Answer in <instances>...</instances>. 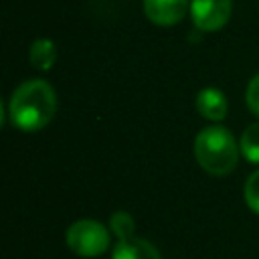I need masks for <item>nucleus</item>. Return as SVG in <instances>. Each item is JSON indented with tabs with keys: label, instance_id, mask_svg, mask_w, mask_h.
I'll return each mask as SVG.
<instances>
[{
	"label": "nucleus",
	"instance_id": "f257e3e1",
	"mask_svg": "<svg viewBox=\"0 0 259 259\" xmlns=\"http://www.w3.org/2000/svg\"><path fill=\"white\" fill-rule=\"evenodd\" d=\"M6 109V115L16 130L26 134L38 132L53 119L57 111L55 89L45 79H28L12 91Z\"/></svg>",
	"mask_w": 259,
	"mask_h": 259
},
{
	"label": "nucleus",
	"instance_id": "f03ea898",
	"mask_svg": "<svg viewBox=\"0 0 259 259\" xmlns=\"http://www.w3.org/2000/svg\"><path fill=\"white\" fill-rule=\"evenodd\" d=\"M198 166L212 176H227L237 168L239 162V142L225 125L202 127L192 146Z\"/></svg>",
	"mask_w": 259,
	"mask_h": 259
},
{
	"label": "nucleus",
	"instance_id": "7ed1b4c3",
	"mask_svg": "<svg viewBox=\"0 0 259 259\" xmlns=\"http://www.w3.org/2000/svg\"><path fill=\"white\" fill-rule=\"evenodd\" d=\"M65 243L79 257H97L109 249L111 231H109V227L101 225L99 221L79 219L67 229Z\"/></svg>",
	"mask_w": 259,
	"mask_h": 259
},
{
	"label": "nucleus",
	"instance_id": "20e7f679",
	"mask_svg": "<svg viewBox=\"0 0 259 259\" xmlns=\"http://www.w3.org/2000/svg\"><path fill=\"white\" fill-rule=\"evenodd\" d=\"M233 2L231 0H190V18L192 24L202 32L221 30L231 18Z\"/></svg>",
	"mask_w": 259,
	"mask_h": 259
},
{
	"label": "nucleus",
	"instance_id": "39448f33",
	"mask_svg": "<svg viewBox=\"0 0 259 259\" xmlns=\"http://www.w3.org/2000/svg\"><path fill=\"white\" fill-rule=\"evenodd\" d=\"M142 8L150 22L158 26H174L190 10V0H144Z\"/></svg>",
	"mask_w": 259,
	"mask_h": 259
},
{
	"label": "nucleus",
	"instance_id": "423d86ee",
	"mask_svg": "<svg viewBox=\"0 0 259 259\" xmlns=\"http://www.w3.org/2000/svg\"><path fill=\"white\" fill-rule=\"evenodd\" d=\"M194 105H196V111L208 119V121H221L225 119L227 115V109H229V103H227V97L221 89L217 87H204L196 93V99H194Z\"/></svg>",
	"mask_w": 259,
	"mask_h": 259
},
{
	"label": "nucleus",
	"instance_id": "0eeeda50",
	"mask_svg": "<svg viewBox=\"0 0 259 259\" xmlns=\"http://www.w3.org/2000/svg\"><path fill=\"white\" fill-rule=\"evenodd\" d=\"M111 259H162V255L150 241L140 237H130L115 243L111 251Z\"/></svg>",
	"mask_w": 259,
	"mask_h": 259
},
{
	"label": "nucleus",
	"instance_id": "6e6552de",
	"mask_svg": "<svg viewBox=\"0 0 259 259\" xmlns=\"http://www.w3.org/2000/svg\"><path fill=\"white\" fill-rule=\"evenodd\" d=\"M28 61L38 71H49L57 61V47L51 38H36L28 49Z\"/></svg>",
	"mask_w": 259,
	"mask_h": 259
},
{
	"label": "nucleus",
	"instance_id": "1a4fd4ad",
	"mask_svg": "<svg viewBox=\"0 0 259 259\" xmlns=\"http://www.w3.org/2000/svg\"><path fill=\"white\" fill-rule=\"evenodd\" d=\"M239 150L249 164H259V121L243 130L239 138Z\"/></svg>",
	"mask_w": 259,
	"mask_h": 259
},
{
	"label": "nucleus",
	"instance_id": "9d476101",
	"mask_svg": "<svg viewBox=\"0 0 259 259\" xmlns=\"http://www.w3.org/2000/svg\"><path fill=\"white\" fill-rule=\"evenodd\" d=\"M109 231H111V235L117 241H123V239L134 237V231H136L134 217L130 212H125V210H115L109 217Z\"/></svg>",
	"mask_w": 259,
	"mask_h": 259
},
{
	"label": "nucleus",
	"instance_id": "9b49d317",
	"mask_svg": "<svg viewBox=\"0 0 259 259\" xmlns=\"http://www.w3.org/2000/svg\"><path fill=\"white\" fill-rule=\"evenodd\" d=\"M243 196H245L247 206H249L255 214H259V170H255V172L247 178L245 188H243Z\"/></svg>",
	"mask_w": 259,
	"mask_h": 259
},
{
	"label": "nucleus",
	"instance_id": "f8f14e48",
	"mask_svg": "<svg viewBox=\"0 0 259 259\" xmlns=\"http://www.w3.org/2000/svg\"><path fill=\"white\" fill-rule=\"evenodd\" d=\"M245 101H247L249 111H251L255 117H259V73L253 75V79L249 81L247 91H245Z\"/></svg>",
	"mask_w": 259,
	"mask_h": 259
}]
</instances>
